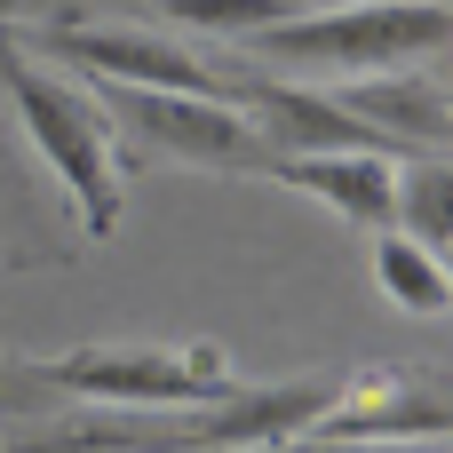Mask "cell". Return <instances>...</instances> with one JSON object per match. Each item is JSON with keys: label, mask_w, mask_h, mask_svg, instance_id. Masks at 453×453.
<instances>
[{"label": "cell", "mask_w": 453, "mask_h": 453, "mask_svg": "<svg viewBox=\"0 0 453 453\" xmlns=\"http://www.w3.org/2000/svg\"><path fill=\"white\" fill-rule=\"evenodd\" d=\"M32 374L56 406L80 398L104 414H175V406H207L215 390H231V358L215 342H88Z\"/></svg>", "instance_id": "3"}, {"label": "cell", "mask_w": 453, "mask_h": 453, "mask_svg": "<svg viewBox=\"0 0 453 453\" xmlns=\"http://www.w3.org/2000/svg\"><path fill=\"white\" fill-rule=\"evenodd\" d=\"M263 175L319 199V207H334L342 223H358L374 239L398 223V159L390 151H295V159H271Z\"/></svg>", "instance_id": "8"}, {"label": "cell", "mask_w": 453, "mask_h": 453, "mask_svg": "<svg viewBox=\"0 0 453 453\" xmlns=\"http://www.w3.org/2000/svg\"><path fill=\"white\" fill-rule=\"evenodd\" d=\"M80 96L119 119L135 143H151L159 159H183V167H223V175H263L271 151L263 135L231 111V104H207V96H159V88H104V80H80Z\"/></svg>", "instance_id": "4"}, {"label": "cell", "mask_w": 453, "mask_h": 453, "mask_svg": "<svg viewBox=\"0 0 453 453\" xmlns=\"http://www.w3.org/2000/svg\"><path fill=\"white\" fill-rule=\"evenodd\" d=\"M175 24H191V32H223V40H255V32H271L279 16H295L287 0H159Z\"/></svg>", "instance_id": "11"}, {"label": "cell", "mask_w": 453, "mask_h": 453, "mask_svg": "<svg viewBox=\"0 0 453 453\" xmlns=\"http://www.w3.org/2000/svg\"><path fill=\"white\" fill-rule=\"evenodd\" d=\"M390 159H446L453 143V96L446 64H414V72H382V80H342L326 88Z\"/></svg>", "instance_id": "7"}, {"label": "cell", "mask_w": 453, "mask_h": 453, "mask_svg": "<svg viewBox=\"0 0 453 453\" xmlns=\"http://www.w3.org/2000/svg\"><path fill=\"white\" fill-rule=\"evenodd\" d=\"M398 239L453 255V167L446 159H398Z\"/></svg>", "instance_id": "10"}, {"label": "cell", "mask_w": 453, "mask_h": 453, "mask_svg": "<svg viewBox=\"0 0 453 453\" xmlns=\"http://www.w3.org/2000/svg\"><path fill=\"white\" fill-rule=\"evenodd\" d=\"M334 8H342V0H334Z\"/></svg>", "instance_id": "14"}, {"label": "cell", "mask_w": 453, "mask_h": 453, "mask_svg": "<svg viewBox=\"0 0 453 453\" xmlns=\"http://www.w3.org/2000/svg\"><path fill=\"white\" fill-rule=\"evenodd\" d=\"M0 88H8V111L24 127V143L40 151V167L64 183V199L80 207L88 239H111L119 215H127V183H119V143H111V119L56 72H40L32 56H0Z\"/></svg>", "instance_id": "2"}, {"label": "cell", "mask_w": 453, "mask_h": 453, "mask_svg": "<svg viewBox=\"0 0 453 453\" xmlns=\"http://www.w3.org/2000/svg\"><path fill=\"white\" fill-rule=\"evenodd\" d=\"M255 453H446V446H350V438L303 430V438H279V446H255Z\"/></svg>", "instance_id": "12"}, {"label": "cell", "mask_w": 453, "mask_h": 453, "mask_svg": "<svg viewBox=\"0 0 453 453\" xmlns=\"http://www.w3.org/2000/svg\"><path fill=\"white\" fill-rule=\"evenodd\" d=\"M453 398L430 374H350L334 382V406L319 422V438H350V446H446Z\"/></svg>", "instance_id": "6"}, {"label": "cell", "mask_w": 453, "mask_h": 453, "mask_svg": "<svg viewBox=\"0 0 453 453\" xmlns=\"http://www.w3.org/2000/svg\"><path fill=\"white\" fill-rule=\"evenodd\" d=\"M40 48L56 64H72L80 80H104V88H159V96H207L215 104V64L167 32H135V24H56L40 32Z\"/></svg>", "instance_id": "5"}, {"label": "cell", "mask_w": 453, "mask_h": 453, "mask_svg": "<svg viewBox=\"0 0 453 453\" xmlns=\"http://www.w3.org/2000/svg\"><path fill=\"white\" fill-rule=\"evenodd\" d=\"M374 287H382L398 311H414V319H446L453 311L446 255H430V247H414V239H398V231L374 239Z\"/></svg>", "instance_id": "9"}, {"label": "cell", "mask_w": 453, "mask_h": 453, "mask_svg": "<svg viewBox=\"0 0 453 453\" xmlns=\"http://www.w3.org/2000/svg\"><path fill=\"white\" fill-rule=\"evenodd\" d=\"M263 64L303 72L311 80H374V72H414V64H446L453 48V8L446 0H342V8H311V16H279L271 32L247 40Z\"/></svg>", "instance_id": "1"}, {"label": "cell", "mask_w": 453, "mask_h": 453, "mask_svg": "<svg viewBox=\"0 0 453 453\" xmlns=\"http://www.w3.org/2000/svg\"><path fill=\"white\" fill-rule=\"evenodd\" d=\"M32 406H56L40 390V374L32 366H0V414H32Z\"/></svg>", "instance_id": "13"}]
</instances>
